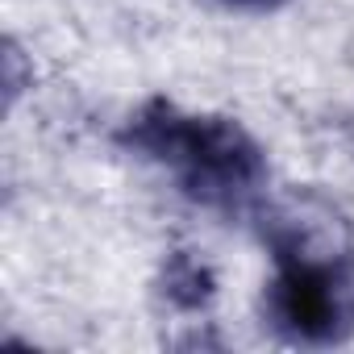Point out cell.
<instances>
[{
  "label": "cell",
  "instance_id": "obj_1",
  "mask_svg": "<svg viewBox=\"0 0 354 354\" xmlns=\"http://www.w3.org/2000/svg\"><path fill=\"white\" fill-rule=\"evenodd\" d=\"M138 142L158 158H167L180 171L188 192L209 205H234L259 180V150L246 142L238 125H225V121L154 113V117H142Z\"/></svg>",
  "mask_w": 354,
  "mask_h": 354
},
{
  "label": "cell",
  "instance_id": "obj_2",
  "mask_svg": "<svg viewBox=\"0 0 354 354\" xmlns=\"http://www.w3.org/2000/svg\"><path fill=\"white\" fill-rule=\"evenodd\" d=\"M271 317L304 342H329L350 321V292L325 259L283 254V275L271 288Z\"/></svg>",
  "mask_w": 354,
  "mask_h": 354
},
{
  "label": "cell",
  "instance_id": "obj_3",
  "mask_svg": "<svg viewBox=\"0 0 354 354\" xmlns=\"http://www.w3.org/2000/svg\"><path fill=\"white\" fill-rule=\"evenodd\" d=\"M238 5H271V0H238Z\"/></svg>",
  "mask_w": 354,
  "mask_h": 354
}]
</instances>
